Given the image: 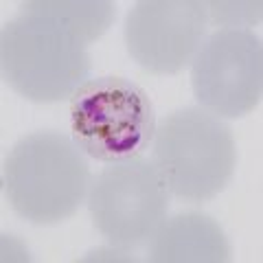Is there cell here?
Segmentation results:
<instances>
[{
	"mask_svg": "<svg viewBox=\"0 0 263 263\" xmlns=\"http://www.w3.org/2000/svg\"><path fill=\"white\" fill-rule=\"evenodd\" d=\"M90 182L88 156L62 132L22 136L5 158L7 200L22 219L37 226H53L75 215L86 202Z\"/></svg>",
	"mask_w": 263,
	"mask_h": 263,
	"instance_id": "obj_1",
	"label": "cell"
},
{
	"mask_svg": "<svg viewBox=\"0 0 263 263\" xmlns=\"http://www.w3.org/2000/svg\"><path fill=\"white\" fill-rule=\"evenodd\" d=\"M86 46L57 20L22 9L0 33L3 79L33 103L70 99L90 79L92 62Z\"/></svg>",
	"mask_w": 263,
	"mask_h": 263,
	"instance_id": "obj_2",
	"label": "cell"
},
{
	"mask_svg": "<svg viewBox=\"0 0 263 263\" xmlns=\"http://www.w3.org/2000/svg\"><path fill=\"white\" fill-rule=\"evenodd\" d=\"M149 158L171 195L184 202H209L224 191L235 174L237 143L215 114L186 105L158 121Z\"/></svg>",
	"mask_w": 263,
	"mask_h": 263,
	"instance_id": "obj_3",
	"label": "cell"
},
{
	"mask_svg": "<svg viewBox=\"0 0 263 263\" xmlns=\"http://www.w3.org/2000/svg\"><path fill=\"white\" fill-rule=\"evenodd\" d=\"M75 145L88 158L117 162L152 149L158 125L147 90L125 77H90L68 101Z\"/></svg>",
	"mask_w": 263,
	"mask_h": 263,
	"instance_id": "obj_4",
	"label": "cell"
},
{
	"mask_svg": "<svg viewBox=\"0 0 263 263\" xmlns=\"http://www.w3.org/2000/svg\"><path fill=\"white\" fill-rule=\"evenodd\" d=\"M169 186L152 158L105 162L90 182L86 197L97 233L121 248H136L149 241L167 217Z\"/></svg>",
	"mask_w": 263,
	"mask_h": 263,
	"instance_id": "obj_5",
	"label": "cell"
},
{
	"mask_svg": "<svg viewBox=\"0 0 263 263\" xmlns=\"http://www.w3.org/2000/svg\"><path fill=\"white\" fill-rule=\"evenodd\" d=\"M191 90L217 119H241L263 97V46L250 29H217L191 64Z\"/></svg>",
	"mask_w": 263,
	"mask_h": 263,
	"instance_id": "obj_6",
	"label": "cell"
},
{
	"mask_svg": "<svg viewBox=\"0 0 263 263\" xmlns=\"http://www.w3.org/2000/svg\"><path fill=\"white\" fill-rule=\"evenodd\" d=\"M209 11L200 0H141L125 18V46L145 72L176 75L193 64L206 40Z\"/></svg>",
	"mask_w": 263,
	"mask_h": 263,
	"instance_id": "obj_7",
	"label": "cell"
},
{
	"mask_svg": "<svg viewBox=\"0 0 263 263\" xmlns=\"http://www.w3.org/2000/svg\"><path fill=\"white\" fill-rule=\"evenodd\" d=\"M147 259L156 263H224L230 261V246L213 217L180 213L164 217L154 230Z\"/></svg>",
	"mask_w": 263,
	"mask_h": 263,
	"instance_id": "obj_8",
	"label": "cell"
},
{
	"mask_svg": "<svg viewBox=\"0 0 263 263\" xmlns=\"http://www.w3.org/2000/svg\"><path fill=\"white\" fill-rule=\"evenodd\" d=\"M22 9L40 11L64 24L84 44L99 40L117 18V5L108 0H29Z\"/></svg>",
	"mask_w": 263,
	"mask_h": 263,
	"instance_id": "obj_9",
	"label": "cell"
},
{
	"mask_svg": "<svg viewBox=\"0 0 263 263\" xmlns=\"http://www.w3.org/2000/svg\"><path fill=\"white\" fill-rule=\"evenodd\" d=\"M261 3H226L213 0L206 3L209 22L221 29H243L261 22Z\"/></svg>",
	"mask_w": 263,
	"mask_h": 263,
	"instance_id": "obj_10",
	"label": "cell"
}]
</instances>
